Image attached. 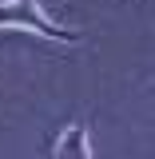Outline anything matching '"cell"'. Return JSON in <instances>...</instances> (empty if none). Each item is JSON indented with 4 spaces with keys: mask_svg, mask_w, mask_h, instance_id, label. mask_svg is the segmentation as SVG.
<instances>
[{
    "mask_svg": "<svg viewBox=\"0 0 155 159\" xmlns=\"http://www.w3.org/2000/svg\"><path fill=\"white\" fill-rule=\"evenodd\" d=\"M52 155H76V159H88L92 155V143H88V127H84V123H68V127H64V135L56 139V147H52Z\"/></svg>",
    "mask_w": 155,
    "mask_h": 159,
    "instance_id": "2",
    "label": "cell"
},
{
    "mask_svg": "<svg viewBox=\"0 0 155 159\" xmlns=\"http://www.w3.org/2000/svg\"><path fill=\"white\" fill-rule=\"evenodd\" d=\"M0 28H20V32L56 40V44H80V32L56 24L40 8V0H0Z\"/></svg>",
    "mask_w": 155,
    "mask_h": 159,
    "instance_id": "1",
    "label": "cell"
}]
</instances>
